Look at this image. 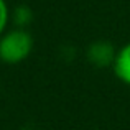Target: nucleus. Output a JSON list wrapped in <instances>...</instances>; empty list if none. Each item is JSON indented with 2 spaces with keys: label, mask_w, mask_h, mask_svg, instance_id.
Segmentation results:
<instances>
[{
  "label": "nucleus",
  "mask_w": 130,
  "mask_h": 130,
  "mask_svg": "<svg viewBox=\"0 0 130 130\" xmlns=\"http://www.w3.org/2000/svg\"><path fill=\"white\" fill-rule=\"evenodd\" d=\"M33 36L26 28L5 30L0 35V61L5 64H20L31 54Z\"/></svg>",
  "instance_id": "nucleus-1"
},
{
  "label": "nucleus",
  "mask_w": 130,
  "mask_h": 130,
  "mask_svg": "<svg viewBox=\"0 0 130 130\" xmlns=\"http://www.w3.org/2000/svg\"><path fill=\"white\" fill-rule=\"evenodd\" d=\"M115 50L109 41H94L89 44L87 51H86V58L87 61L95 68H112V63H114V58H115Z\"/></svg>",
  "instance_id": "nucleus-2"
},
{
  "label": "nucleus",
  "mask_w": 130,
  "mask_h": 130,
  "mask_svg": "<svg viewBox=\"0 0 130 130\" xmlns=\"http://www.w3.org/2000/svg\"><path fill=\"white\" fill-rule=\"evenodd\" d=\"M112 71L120 83L130 86V41L117 50L112 63Z\"/></svg>",
  "instance_id": "nucleus-3"
},
{
  "label": "nucleus",
  "mask_w": 130,
  "mask_h": 130,
  "mask_svg": "<svg viewBox=\"0 0 130 130\" xmlns=\"http://www.w3.org/2000/svg\"><path fill=\"white\" fill-rule=\"evenodd\" d=\"M10 20H12V22L15 23V26H18V28H26L33 20V13H31V10H30L28 7L20 5L12 12Z\"/></svg>",
  "instance_id": "nucleus-4"
},
{
  "label": "nucleus",
  "mask_w": 130,
  "mask_h": 130,
  "mask_svg": "<svg viewBox=\"0 0 130 130\" xmlns=\"http://www.w3.org/2000/svg\"><path fill=\"white\" fill-rule=\"evenodd\" d=\"M10 15H12V12H10V8H8L7 0H0V35H2L7 30V26H8Z\"/></svg>",
  "instance_id": "nucleus-5"
}]
</instances>
